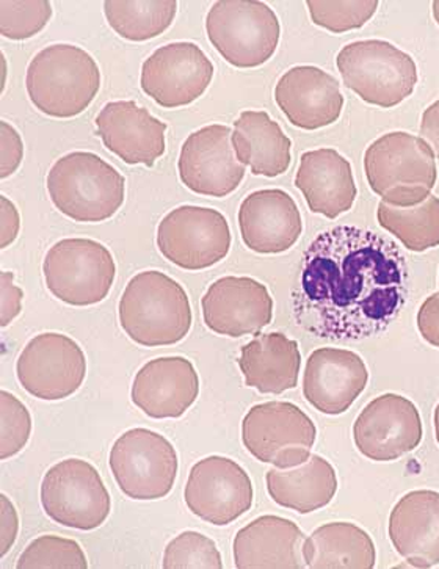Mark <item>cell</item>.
Returning a JSON list of instances; mask_svg holds the SVG:
<instances>
[{
  "label": "cell",
  "mask_w": 439,
  "mask_h": 569,
  "mask_svg": "<svg viewBox=\"0 0 439 569\" xmlns=\"http://www.w3.org/2000/svg\"><path fill=\"white\" fill-rule=\"evenodd\" d=\"M243 243L259 254H280L296 246L303 232L299 206L285 190H258L239 209Z\"/></svg>",
  "instance_id": "603a6c76"
},
{
  "label": "cell",
  "mask_w": 439,
  "mask_h": 569,
  "mask_svg": "<svg viewBox=\"0 0 439 569\" xmlns=\"http://www.w3.org/2000/svg\"><path fill=\"white\" fill-rule=\"evenodd\" d=\"M317 430L311 418L297 405H256L242 422V441L248 452L273 468L289 469L311 457Z\"/></svg>",
  "instance_id": "8fae6325"
},
{
  "label": "cell",
  "mask_w": 439,
  "mask_h": 569,
  "mask_svg": "<svg viewBox=\"0 0 439 569\" xmlns=\"http://www.w3.org/2000/svg\"><path fill=\"white\" fill-rule=\"evenodd\" d=\"M200 378L182 357L152 359L133 378L132 402L152 419H178L197 402Z\"/></svg>",
  "instance_id": "7402d4cb"
},
{
  "label": "cell",
  "mask_w": 439,
  "mask_h": 569,
  "mask_svg": "<svg viewBox=\"0 0 439 569\" xmlns=\"http://www.w3.org/2000/svg\"><path fill=\"white\" fill-rule=\"evenodd\" d=\"M0 556L6 557L11 546L17 541L19 519L17 508L6 495L0 496Z\"/></svg>",
  "instance_id": "60d3db41"
},
{
  "label": "cell",
  "mask_w": 439,
  "mask_h": 569,
  "mask_svg": "<svg viewBox=\"0 0 439 569\" xmlns=\"http://www.w3.org/2000/svg\"><path fill=\"white\" fill-rule=\"evenodd\" d=\"M41 506L57 525L88 532L104 525L112 500L93 465L68 458L44 473Z\"/></svg>",
  "instance_id": "9c48e42d"
},
{
  "label": "cell",
  "mask_w": 439,
  "mask_h": 569,
  "mask_svg": "<svg viewBox=\"0 0 439 569\" xmlns=\"http://www.w3.org/2000/svg\"><path fill=\"white\" fill-rule=\"evenodd\" d=\"M372 192L395 208H413L430 197L437 184L435 152L421 137L389 132L372 141L365 154Z\"/></svg>",
  "instance_id": "277c9868"
},
{
  "label": "cell",
  "mask_w": 439,
  "mask_h": 569,
  "mask_svg": "<svg viewBox=\"0 0 439 569\" xmlns=\"http://www.w3.org/2000/svg\"><path fill=\"white\" fill-rule=\"evenodd\" d=\"M43 274L53 297L71 307H91L109 296L117 266L97 240L63 239L46 253Z\"/></svg>",
  "instance_id": "ba28073f"
},
{
  "label": "cell",
  "mask_w": 439,
  "mask_h": 569,
  "mask_svg": "<svg viewBox=\"0 0 439 569\" xmlns=\"http://www.w3.org/2000/svg\"><path fill=\"white\" fill-rule=\"evenodd\" d=\"M267 491L278 506L308 515L327 507L338 491V477L330 461L311 456L296 468L267 472Z\"/></svg>",
  "instance_id": "f1b7e54d"
},
{
  "label": "cell",
  "mask_w": 439,
  "mask_h": 569,
  "mask_svg": "<svg viewBox=\"0 0 439 569\" xmlns=\"http://www.w3.org/2000/svg\"><path fill=\"white\" fill-rule=\"evenodd\" d=\"M0 460H9L29 442L32 418L26 405L9 391L0 392Z\"/></svg>",
  "instance_id": "8d00e7d4"
},
{
  "label": "cell",
  "mask_w": 439,
  "mask_h": 569,
  "mask_svg": "<svg viewBox=\"0 0 439 569\" xmlns=\"http://www.w3.org/2000/svg\"><path fill=\"white\" fill-rule=\"evenodd\" d=\"M104 13L109 26L129 41H148L162 36L178 13L174 0H107Z\"/></svg>",
  "instance_id": "1f68e13d"
},
{
  "label": "cell",
  "mask_w": 439,
  "mask_h": 569,
  "mask_svg": "<svg viewBox=\"0 0 439 569\" xmlns=\"http://www.w3.org/2000/svg\"><path fill=\"white\" fill-rule=\"evenodd\" d=\"M275 101L289 123L305 131L336 123L343 109L338 80L317 67L286 71L275 87Z\"/></svg>",
  "instance_id": "44dd1931"
},
{
  "label": "cell",
  "mask_w": 439,
  "mask_h": 569,
  "mask_svg": "<svg viewBox=\"0 0 439 569\" xmlns=\"http://www.w3.org/2000/svg\"><path fill=\"white\" fill-rule=\"evenodd\" d=\"M178 168L187 189L213 198L235 192L247 173L246 166L236 158L232 129L223 124L206 126L189 136Z\"/></svg>",
  "instance_id": "2e32d148"
},
{
  "label": "cell",
  "mask_w": 439,
  "mask_h": 569,
  "mask_svg": "<svg viewBox=\"0 0 439 569\" xmlns=\"http://www.w3.org/2000/svg\"><path fill=\"white\" fill-rule=\"evenodd\" d=\"M369 372L360 355L343 349H319L309 355L303 376L305 399L317 411L342 415L368 386Z\"/></svg>",
  "instance_id": "d6986e66"
},
{
  "label": "cell",
  "mask_w": 439,
  "mask_h": 569,
  "mask_svg": "<svg viewBox=\"0 0 439 569\" xmlns=\"http://www.w3.org/2000/svg\"><path fill=\"white\" fill-rule=\"evenodd\" d=\"M51 18L48 0H0V33L9 40L36 37Z\"/></svg>",
  "instance_id": "e575fe53"
},
{
  "label": "cell",
  "mask_w": 439,
  "mask_h": 569,
  "mask_svg": "<svg viewBox=\"0 0 439 569\" xmlns=\"http://www.w3.org/2000/svg\"><path fill=\"white\" fill-rule=\"evenodd\" d=\"M431 9H433L435 21H437L438 26H439V0H437V2H433V6H431Z\"/></svg>",
  "instance_id": "f6af8a7d"
},
{
  "label": "cell",
  "mask_w": 439,
  "mask_h": 569,
  "mask_svg": "<svg viewBox=\"0 0 439 569\" xmlns=\"http://www.w3.org/2000/svg\"><path fill=\"white\" fill-rule=\"evenodd\" d=\"M307 6L312 22L333 33L361 29L378 9L377 0H309Z\"/></svg>",
  "instance_id": "836d02e7"
},
{
  "label": "cell",
  "mask_w": 439,
  "mask_h": 569,
  "mask_svg": "<svg viewBox=\"0 0 439 569\" xmlns=\"http://www.w3.org/2000/svg\"><path fill=\"white\" fill-rule=\"evenodd\" d=\"M418 328L423 341L439 349V292L423 301L418 312Z\"/></svg>",
  "instance_id": "ab89813d"
},
{
  "label": "cell",
  "mask_w": 439,
  "mask_h": 569,
  "mask_svg": "<svg viewBox=\"0 0 439 569\" xmlns=\"http://www.w3.org/2000/svg\"><path fill=\"white\" fill-rule=\"evenodd\" d=\"M232 147L239 162L250 167L255 176L277 178L290 166L292 141L262 110L240 113L232 131Z\"/></svg>",
  "instance_id": "83f0119b"
},
{
  "label": "cell",
  "mask_w": 439,
  "mask_h": 569,
  "mask_svg": "<svg viewBox=\"0 0 439 569\" xmlns=\"http://www.w3.org/2000/svg\"><path fill=\"white\" fill-rule=\"evenodd\" d=\"M307 535L296 522L280 517H261L240 529L235 538L236 568L303 569Z\"/></svg>",
  "instance_id": "cb8c5ba5"
},
{
  "label": "cell",
  "mask_w": 439,
  "mask_h": 569,
  "mask_svg": "<svg viewBox=\"0 0 439 569\" xmlns=\"http://www.w3.org/2000/svg\"><path fill=\"white\" fill-rule=\"evenodd\" d=\"M13 273H0V325L3 328L9 327L21 315L24 292L13 284Z\"/></svg>",
  "instance_id": "f35d334b"
},
{
  "label": "cell",
  "mask_w": 439,
  "mask_h": 569,
  "mask_svg": "<svg viewBox=\"0 0 439 569\" xmlns=\"http://www.w3.org/2000/svg\"><path fill=\"white\" fill-rule=\"evenodd\" d=\"M421 139L429 144L431 151L439 158V99L423 110Z\"/></svg>",
  "instance_id": "7bdbcfd3"
},
{
  "label": "cell",
  "mask_w": 439,
  "mask_h": 569,
  "mask_svg": "<svg viewBox=\"0 0 439 569\" xmlns=\"http://www.w3.org/2000/svg\"><path fill=\"white\" fill-rule=\"evenodd\" d=\"M18 569H87L86 552L79 543L57 535H43L19 556Z\"/></svg>",
  "instance_id": "d6a6232c"
},
{
  "label": "cell",
  "mask_w": 439,
  "mask_h": 569,
  "mask_svg": "<svg viewBox=\"0 0 439 569\" xmlns=\"http://www.w3.org/2000/svg\"><path fill=\"white\" fill-rule=\"evenodd\" d=\"M17 376L22 388L37 399H68L86 380V353L67 335H38L19 355Z\"/></svg>",
  "instance_id": "4fadbf2b"
},
{
  "label": "cell",
  "mask_w": 439,
  "mask_h": 569,
  "mask_svg": "<svg viewBox=\"0 0 439 569\" xmlns=\"http://www.w3.org/2000/svg\"><path fill=\"white\" fill-rule=\"evenodd\" d=\"M407 258L395 240L357 227L328 229L301 259L293 317L316 338L358 342L383 333L408 298Z\"/></svg>",
  "instance_id": "6da1fadb"
},
{
  "label": "cell",
  "mask_w": 439,
  "mask_h": 569,
  "mask_svg": "<svg viewBox=\"0 0 439 569\" xmlns=\"http://www.w3.org/2000/svg\"><path fill=\"white\" fill-rule=\"evenodd\" d=\"M121 328L143 347L174 346L192 328V308L184 288L158 270L136 274L118 307Z\"/></svg>",
  "instance_id": "7a4b0ae2"
},
{
  "label": "cell",
  "mask_w": 439,
  "mask_h": 569,
  "mask_svg": "<svg viewBox=\"0 0 439 569\" xmlns=\"http://www.w3.org/2000/svg\"><path fill=\"white\" fill-rule=\"evenodd\" d=\"M213 64L197 44L162 46L141 67V90L166 109L192 104L211 86Z\"/></svg>",
  "instance_id": "9a60e30c"
},
{
  "label": "cell",
  "mask_w": 439,
  "mask_h": 569,
  "mask_svg": "<svg viewBox=\"0 0 439 569\" xmlns=\"http://www.w3.org/2000/svg\"><path fill=\"white\" fill-rule=\"evenodd\" d=\"M296 187L315 213L338 219L357 200V184L349 160L333 148L305 152L296 176Z\"/></svg>",
  "instance_id": "d4e9b609"
},
{
  "label": "cell",
  "mask_w": 439,
  "mask_h": 569,
  "mask_svg": "<svg viewBox=\"0 0 439 569\" xmlns=\"http://www.w3.org/2000/svg\"><path fill=\"white\" fill-rule=\"evenodd\" d=\"M19 212L7 197H0V248H7L17 240Z\"/></svg>",
  "instance_id": "b9f144b4"
},
{
  "label": "cell",
  "mask_w": 439,
  "mask_h": 569,
  "mask_svg": "<svg viewBox=\"0 0 439 569\" xmlns=\"http://www.w3.org/2000/svg\"><path fill=\"white\" fill-rule=\"evenodd\" d=\"M231 242V229L223 213L200 206L173 209L158 228V247L163 258L192 272L223 261Z\"/></svg>",
  "instance_id": "7c38bea8"
},
{
  "label": "cell",
  "mask_w": 439,
  "mask_h": 569,
  "mask_svg": "<svg viewBox=\"0 0 439 569\" xmlns=\"http://www.w3.org/2000/svg\"><path fill=\"white\" fill-rule=\"evenodd\" d=\"M353 439L361 456L369 460H399L421 445V415L407 397H377L358 416Z\"/></svg>",
  "instance_id": "e0dca14e"
},
{
  "label": "cell",
  "mask_w": 439,
  "mask_h": 569,
  "mask_svg": "<svg viewBox=\"0 0 439 569\" xmlns=\"http://www.w3.org/2000/svg\"><path fill=\"white\" fill-rule=\"evenodd\" d=\"M26 88L32 104L48 117H78L97 98L101 71L79 46L52 44L33 57Z\"/></svg>",
  "instance_id": "3957f363"
},
{
  "label": "cell",
  "mask_w": 439,
  "mask_h": 569,
  "mask_svg": "<svg viewBox=\"0 0 439 569\" xmlns=\"http://www.w3.org/2000/svg\"><path fill=\"white\" fill-rule=\"evenodd\" d=\"M377 219L381 228L415 253L439 246V198L433 194L413 208H395L381 201Z\"/></svg>",
  "instance_id": "4dcf8cb0"
},
{
  "label": "cell",
  "mask_w": 439,
  "mask_h": 569,
  "mask_svg": "<svg viewBox=\"0 0 439 569\" xmlns=\"http://www.w3.org/2000/svg\"><path fill=\"white\" fill-rule=\"evenodd\" d=\"M201 307L206 327L229 338L259 333L273 319V298L253 278H220L209 286Z\"/></svg>",
  "instance_id": "ac0fdd59"
},
{
  "label": "cell",
  "mask_w": 439,
  "mask_h": 569,
  "mask_svg": "<svg viewBox=\"0 0 439 569\" xmlns=\"http://www.w3.org/2000/svg\"><path fill=\"white\" fill-rule=\"evenodd\" d=\"M239 368L248 388L282 395L299 385V343L282 333L258 335L240 350Z\"/></svg>",
  "instance_id": "4316f807"
},
{
  "label": "cell",
  "mask_w": 439,
  "mask_h": 569,
  "mask_svg": "<svg viewBox=\"0 0 439 569\" xmlns=\"http://www.w3.org/2000/svg\"><path fill=\"white\" fill-rule=\"evenodd\" d=\"M162 567L166 569H221L220 551L206 535L182 532L167 545Z\"/></svg>",
  "instance_id": "d590c367"
},
{
  "label": "cell",
  "mask_w": 439,
  "mask_h": 569,
  "mask_svg": "<svg viewBox=\"0 0 439 569\" xmlns=\"http://www.w3.org/2000/svg\"><path fill=\"white\" fill-rule=\"evenodd\" d=\"M24 156V144L13 126L0 123V178L6 179L18 170Z\"/></svg>",
  "instance_id": "74e56055"
},
{
  "label": "cell",
  "mask_w": 439,
  "mask_h": 569,
  "mask_svg": "<svg viewBox=\"0 0 439 569\" xmlns=\"http://www.w3.org/2000/svg\"><path fill=\"white\" fill-rule=\"evenodd\" d=\"M435 433H437V441L439 445V403L437 410H435Z\"/></svg>",
  "instance_id": "ee69618b"
},
{
  "label": "cell",
  "mask_w": 439,
  "mask_h": 569,
  "mask_svg": "<svg viewBox=\"0 0 439 569\" xmlns=\"http://www.w3.org/2000/svg\"><path fill=\"white\" fill-rule=\"evenodd\" d=\"M51 201L79 223H99L120 211L124 176L93 152H70L53 163L46 179Z\"/></svg>",
  "instance_id": "5b68a950"
},
{
  "label": "cell",
  "mask_w": 439,
  "mask_h": 569,
  "mask_svg": "<svg viewBox=\"0 0 439 569\" xmlns=\"http://www.w3.org/2000/svg\"><path fill=\"white\" fill-rule=\"evenodd\" d=\"M118 487L133 500H158L173 490L178 453L162 435L148 429L126 431L114 441L109 457Z\"/></svg>",
  "instance_id": "30bf717a"
},
{
  "label": "cell",
  "mask_w": 439,
  "mask_h": 569,
  "mask_svg": "<svg viewBox=\"0 0 439 569\" xmlns=\"http://www.w3.org/2000/svg\"><path fill=\"white\" fill-rule=\"evenodd\" d=\"M98 136L128 166L154 167L166 152L167 123L133 101H114L98 113Z\"/></svg>",
  "instance_id": "ffe728a7"
},
{
  "label": "cell",
  "mask_w": 439,
  "mask_h": 569,
  "mask_svg": "<svg viewBox=\"0 0 439 569\" xmlns=\"http://www.w3.org/2000/svg\"><path fill=\"white\" fill-rule=\"evenodd\" d=\"M206 32L229 64L256 68L277 52L281 26L277 13L259 0H220L209 10Z\"/></svg>",
  "instance_id": "52a82bcc"
},
{
  "label": "cell",
  "mask_w": 439,
  "mask_h": 569,
  "mask_svg": "<svg viewBox=\"0 0 439 569\" xmlns=\"http://www.w3.org/2000/svg\"><path fill=\"white\" fill-rule=\"evenodd\" d=\"M336 64L347 88L381 109L399 106L418 83L415 60L389 41H353L343 46Z\"/></svg>",
  "instance_id": "8992f818"
},
{
  "label": "cell",
  "mask_w": 439,
  "mask_h": 569,
  "mask_svg": "<svg viewBox=\"0 0 439 569\" xmlns=\"http://www.w3.org/2000/svg\"><path fill=\"white\" fill-rule=\"evenodd\" d=\"M396 551L411 567L439 565V492L411 491L392 508L388 527Z\"/></svg>",
  "instance_id": "484cf974"
},
{
  "label": "cell",
  "mask_w": 439,
  "mask_h": 569,
  "mask_svg": "<svg viewBox=\"0 0 439 569\" xmlns=\"http://www.w3.org/2000/svg\"><path fill=\"white\" fill-rule=\"evenodd\" d=\"M305 560L311 569H372L377 549L370 535L351 522H328L305 541Z\"/></svg>",
  "instance_id": "f546056e"
},
{
  "label": "cell",
  "mask_w": 439,
  "mask_h": 569,
  "mask_svg": "<svg viewBox=\"0 0 439 569\" xmlns=\"http://www.w3.org/2000/svg\"><path fill=\"white\" fill-rule=\"evenodd\" d=\"M253 483L242 466L227 457L198 461L187 480L184 499L194 517L228 526L253 507Z\"/></svg>",
  "instance_id": "5bb4252c"
}]
</instances>
